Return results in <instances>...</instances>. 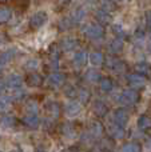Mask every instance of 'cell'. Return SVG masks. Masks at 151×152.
<instances>
[{"label":"cell","instance_id":"obj_1","mask_svg":"<svg viewBox=\"0 0 151 152\" xmlns=\"http://www.w3.org/2000/svg\"><path fill=\"white\" fill-rule=\"evenodd\" d=\"M82 31L84 32V35L88 37V39H94V40L100 39L104 34L103 27L99 26V24H87V26L83 27Z\"/></svg>","mask_w":151,"mask_h":152},{"label":"cell","instance_id":"obj_2","mask_svg":"<svg viewBox=\"0 0 151 152\" xmlns=\"http://www.w3.org/2000/svg\"><path fill=\"white\" fill-rule=\"evenodd\" d=\"M139 100V94L134 89H126L119 97L120 104L123 105H134Z\"/></svg>","mask_w":151,"mask_h":152},{"label":"cell","instance_id":"obj_3","mask_svg":"<svg viewBox=\"0 0 151 152\" xmlns=\"http://www.w3.org/2000/svg\"><path fill=\"white\" fill-rule=\"evenodd\" d=\"M48 20V15L45 11H37L32 15L31 20H29V24H31L32 28H40L43 27Z\"/></svg>","mask_w":151,"mask_h":152},{"label":"cell","instance_id":"obj_4","mask_svg":"<svg viewBox=\"0 0 151 152\" xmlns=\"http://www.w3.org/2000/svg\"><path fill=\"white\" fill-rule=\"evenodd\" d=\"M128 83H130V86L133 87V88L135 89H139V88H143L144 86H146V77H144L142 74H133L128 76Z\"/></svg>","mask_w":151,"mask_h":152},{"label":"cell","instance_id":"obj_5","mask_svg":"<svg viewBox=\"0 0 151 152\" xmlns=\"http://www.w3.org/2000/svg\"><path fill=\"white\" fill-rule=\"evenodd\" d=\"M64 80H66V76L63 74H60V72H54V74H51L48 76L47 83H48V86L54 87V88H58V87H60L62 84L64 83Z\"/></svg>","mask_w":151,"mask_h":152},{"label":"cell","instance_id":"obj_6","mask_svg":"<svg viewBox=\"0 0 151 152\" xmlns=\"http://www.w3.org/2000/svg\"><path fill=\"white\" fill-rule=\"evenodd\" d=\"M114 121L119 126H126L128 121V112L123 108H118L117 111L114 112Z\"/></svg>","mask_w":151,"mask_h":152},{"label":"cell","instance_id":"obj_7","mask_svg":"<svg viewBox=\"0 0 151 152\" xmlns=\"http://www.w3.org/2000/svg\"><path fill=\"white\" fill-rule=\"evenodd\" d=\"M64 111H66L67 116H76V115H79V112L82 111V105L78 102H71L66 105Z\"/></svg>","mask_w":151,"mask_h":152},{"label":"cell","instance_id":"obj_8","mask_svg":"<svg viewBox=\"0 0 151 152\" xmlns=\"http://www.w3.org/2000/svg\"><path fill=\"white\" fill-rule=\"evenodd\" d=\"M92 111L96 116H99V118H104V116L107 115V112H108V108H107V105L104 104L103 102H99L98 100V102L94 103Z\"/></svg>","mask_w":151,"mask_h":152},{"label":"cell","instance_id":"obj_9","mask_svg":"<svg viewBox=\"0 0 151 152\" xmlns=\"http://www.w3.org/2000/svg\"><path fill=\"white\" fill-rule=\"evenodd\" d=\"M21 83H23V77H21L20 75H10L7 79H5V84H7L8 87H11V88H18V87L21 86Z\"/></svg>","mask_w":151,"mask_h":152},{"label":"cell","instance_id":"obj_10","mask_svg":"<svg viewBox=\"0 0 151 152\" xmlns=\"http://www.w3.org/2000/svg\"><path fill=\"white\" fill-rule=\"evenodd\" d=\"M138 128L142 129V131H149V129H151V116L142 115L138 119Z\"/></svg>","mask_w":151,"mask_h":152},{"label":"cell","instance_id":"obj_11","mask_svg":"<svg viewBox=\"0 0 151 152\" xmlns=\"http://www.w3.org/2000/svg\"><path fill=\"white\" fill-rule=\"evenodd\" d=\"M123 47H125V42L120 37H115L111 42V44H110V51L112 53H119L123 51Z\"/></svg>","mask_w":151,"mask_h":152},{"label":"cell","instance_id":"obj_12","mask_svg":"<svg viewBox=\"0 0 151 152\" xmlns=\"http://www.w3.org/2000/svg\"><path fill=\"white\" fill-rule=\"evenodd\" d=\"M16 55V50H8V51H4V52L0 55V67L4 66V64L10 63L11 60L13 59V56Z\"/></svg>","mask_w":151,"mask_h":152},{"label":"cell","instance_id":"obj_13","mask_svg":"<svg viewBox=\"0 0 151 152\" xmlns=\"http://www.w3.org/2000/svg\"><path fill=\"white\" fill-rule=\"evenodd\" d=\"M96 19H98V21L100 24H108L111 21V15L106 10H99L96 12Z\"/></svg>","mask_w":151,"mask_h":152},{"label":"cell","instance_id":"obj_14","mask_svg":"<svg viewBox=\"0 0 151 152\" xmlns=\"http://www.w3.org/2000/svg\"><path fill=\"white\" fill-rule=\"evenodd\" d=\"M90 134L92 137H100L103 135V126L98 121H94L91 124V128H90Z\"/></svg>","mask_w":151,"mask_h":152},{"label":"cell","instance_id":"obj_15","mask_svg":"<svg viewBox=\"0 0 151 152\" xmlns=\"http://www.w3.org/2000/svg\"><path fill=\"white\" fill-rule=\"evenodd\" d=\"M110 132H111V136L114 137V139H123V137H125V135H126L123 127L119 126V124H117V126H112L111 129H110Z\"/></svg>","mask_w":151,"mask_h":152},{"label":"cell","instance_id":"obj_16","mask_svg":"<svg viewBox=\"0 0 151 152\" xmlns=\"http://www.w3.org/2000/svg\"><path fill=\"white\" fill-rule=\"evenodd\" d=\"M26 81H27V84H28V86L36 87V86H40V84H42L43 79H42V76H40L39 74L34 72V74H31V75L28 76V77L26 79Z\"/></svg>","mask_w":151,"mask_h":152},{"label":"cell","instance_id":"obj_17","mask_svg":"<svg viewBox=\"0 0 151 152\" xmlns=\"http://www.w3.org/2000/svg\"><path fill=\"white\" fill-rule=\"evenodd\" d=\"M88 59H90V63L92 64V66H100V64H103V61H104V56H103V53H100V52L90 53Z\"/></svg>","mask_w":151,"mask_h":152},{"label":"cell","instance_id":"obj_18","mask_svg":"<svg viewBox=\"0 0 151 152\" xmlns=\"http://www.w3.org/2000/svg\"><path fill=\"white\" fill-rule=\"evenodd\" d=\"M76 40L72 39V37H66V39L62 40V50L63 51H72L76 47Z\"/></svg>","mask_w":151,"mask_h":152},{"label":"cell","instance_id":"obj_19","mask_svg":"<svg viewBox=\"0 0 151 152\" xmlns=\"http://www.w3.org/2000/svg\"><path fill=\"white\" fill-rule=\"evenodd\" d=\"M23 123L26 124V126H28L29 128H36V127L39 126V119H37L36 115H31V113H29L28 116H26V118L23 119Z\"/></svg>","mask_w":151,"mask_h":152},{"label":"cell","instance_id":"obj_20","mask_svg":"<svg viewBox=\"0 0 151 152\" xmlns=\"http://www.w3.org/2000/svg\"><path fill=\"white\" fill-rule=\"evenodd\" d=\"M86 61H87V53H86L84 51H80V52H78L76 55L74 56V64L76 67L84 66Z\"/></svg>","mask_w":151,"mask_h":152},{"label":"cell","instance_id":"obj_21","mask_svg":"<svg viewBox=\"0 0 151 152\" xmlns=\"http://www.w3.org/2000/svg\"><path fill=\"white\" fill-rule=\"evenodd\" d=\"M86 79H87L90 83H98L100 80V74H99L96 69H88L86 72Z\"/></svg>","mask_w":151,"mask_h":152},{"label":"cell","instance_id":"obj_22","mask_svg":"<svg viewBox=\"0 0 151 152\" xmlns=\"http://www.w3.org/2000/svg\"><path fill=\"white\" fill-rule=\"evenodd\" d=\"M86 18V10L83 7H79L76 8V10L74 11V13H72V20L74 21H82L83 19Z\"/></svg>","mask_w":151,"mask_h":152},{"label":"cell","instance_id":"obj_23","mask_svg":"<svg viewBox=\"0 0 151 152\" xmlns=\"http://www.w3.org/2000/svg\"><path fill=\"white\" fill-rule=\"evenodd\" d=\"M15 119L12 118V116L7 115L4 116V118H1V120H0V124H1V127H4V128H11V127L15 126Z\"/></svg>","mask_w":151,"mask_h":152},{"label":"cell","instance_id":"obj_24","mask_svg":"<svg viewBox=\"0 0 151 152\" xmlns=\"http://www.w3.org/2000/svg\"><path fill=\"white\" fill-rule=\"evenodd\" d=\"M112 87H114V84H112L111 79L106 77V79H102L100 80V89L103 92H110L112 89Z\"/></svg>","mask_w":151,"mask_h":152},{"label":"cell","instance_id":"obj_25","mask_svg":"<svg viewBox=\"0 0 151 152\" xmlns=\"http://www.w3.org/2000/svg\"><path fill=\"white\" fill-rule=\"evenodd\" d=\"M123 152H142V148L138 143H128L123 145Z\"/></svg>","mask_w":151,"mask_h":152},{"label":"cell","instance_id":"obj_26","mask_svg":"<svg viewBox=\"0 0 151 152\" xmlns=\"http://www.w3.org/2000/svg\"><path fill=\"white\" fill-rule=\"evenodd\" d=\"M47 111L52 118H58L59 116V105L56 104V103H50V104L47 105Z\"/></svg>","mask_w":151,"mask_h":152},{"label":"cell","instance_id":"obj_27","mask_svg":"<svg viewBox=\"0 0 151 152\" xmlns=\"http://www.w3.org/2000/svg\"><path fill=\"white\" fill-rule=\"evenodd\" d=\"M135 71L138 72V74H146V72L150 71V66L147 63H143V61H141V63H138L135 66Z\"/></svg>","mask_w":151,"mask_h":152},{"label":"cell","instance_id":"obj_28","mask_svg":"<svg viewBox=\"0 0 151 152\" xmlns=\"http://www.w3.org/2000/svg\"><path fill=\"white\" fill-rule=\"evenodd\" d=\"M37 66H39V61H37L36 59H31V60H28L24 64V68L28 69V71H35V69L37 68Z\"/></svg>","mask_w":151,"mask_h":152},{"label":"cell","instance_id":"obj_29","mask_svg":"<svg viewBox=\"0 0 151 152\" xmlns=\"http://www.w3.org/2000/svg\"><path fill=\"white\" fill-rule=\"evenodd\" d=\"M11 18V12L8 8H0V23H4Z\"/></svg>","mask_w":151,"mask_h":152},{"label":"cell","instance_id":"obj_30","mask_svg":"<svg viewBox=\"0 0 151 152\" xmlns=\"http://www.w3.org/2000/svg\"><path fill=\"white\" fill-rule=\"evenodd\" d=\"M26 111L28 113H31V115H35L37 112V104L35 102H28L26 104Z\"/></svg>","mask_w":151,"mask_h":152},{"label":"cell","instance_id":"obj_31","mask_svg":"<svg viewBox=\"0 0 151 152\" xmlns=\"http://www.w3.org/2000/svg\"><path fill=\"white\" fill-rule=\"evenodd\" d=\"M78 95H79V99L82 103H87L88 100H90V92L87 91V89H80L79 92H78Z\"/></svg>","mask_w":151,"mask_h":152},{"label":"cell","instance_id":"obj_32","mask_svg":"<svg viewBox=\"0 0 151 152\" xmlns=\"http://www.w3.org/2000/svg\"><path fill=\"white\" fill-rule=\"evenodd\" d=\"M63 134L66 135L67 137H74L75 131H74V128H72L71 124H64L63 126Z\"/></svg>","mask_w":151,"mask_h":152},{"label":"cell","instance_id":"obj_33","mask_svg":"<svg viewBox=\"0 0 151 152\" xmlns=\"http://www.w3.org/2000/svg\"><path fill=\"white\" fill-rule=\"evenodd\" d=\"M10 108L8 97H0V111H7Z\"/></svg>","mask_w":151,"mask_h":152},{"label":"cell","instance_id":"obj_34","mask_svg":"<svg viewBox=\"0 0 151 152\" xmlns=\"http://www.w3.org/2000/svg\"><path fill=\"white\" fill-rule=\"evenodd\" d=\"M112 31H114V34L118 35L119 37L125 35V31H123V28H122V26H120V24H114V27H112Z\"/></svg>","mask_w":151,"mask_h":152},{"label":"cell","instance_id":"obj_35","mask_svg":"<svg viewBox=\"0 0 151 152\" xmlns=\"http://www.w3.org/2000/svg\"><path fill=\"white\" fill-rule=\"evenodd\" d=\"M114 71H117V72H125L126 71V64L125 63H122V61H118L117 64L114 66Z\"/></svg>","mask_w":151,"mask_h":152},{"label":"cell","instance_id":"obj_36","mask_svg":"<svg viewBox=\"0 0 151 152\" xmlns=\"http://www.w3.org/2000/svg\"><path fill=\"white\" fill-rule=\"evenodd\" d=\"M64 92H66V96H70V97H74V96H76V94H78V92L75 91V88H74V87H71V86H70V87H67V88H66V91H64Z\"/></svg>","mask_w":151,"mask_h":152},{"label":"cell","instance_id":"obj_37","mask_svg":"<svg viewBox=\"0 0 151 152\" xmlns=\"http://www.w3.org/2000/svg\"><path fill=\"white\" fill-rule=\"evenodd\" d=\"M70 26H71V20H70V19H64V20L60 21V27L63 29H67Z\"/></svg>","mask_w":151,"mask_h":152},{"label":"cell","instance_id":"obj_38","mask_svg":"<svg viewBox=\"0 0 151 152\" xmlns=\"http://www.w3.org/2000/svg\"><path fill=\"white\" fill-rule=\"evenodd\" d=\"M146 23H147V26L151 28V10L146 12Z\"/></svg>","mask_w":151,"mask_h":152},{"label":"cell","instance_id":"obj_39","mask_svg":"<svg viewBox=\"0 0 151 152\" xmlns=\"http://www.w3.org/2000/svg\"><path fill=\"white\" fill-rule=\"evenodd\" d=\"M146 50H147V52H150V53H151V32H150V35H149L147 43H146Z\"/></svg>","mask_w":151,"mask_h":152},{"label":"cell","instance_id":"obj_40","mask_svg":"<svg viewBox=\"0 0 151 152\" xmlns=\"http://www.w3.org/2000/svg\"><path fill=\"white\" fill-rule=\"evenodd\" d=\"M21 96H23V92H21V91H13L12 97H15V99H20Z\"/></svg>","mask_w":151,"mask_h":152},{"label":"cell","instance_id":"obj_41","mask_svg":"<svg viewBox=\"0 0 151 152\" xmlns=\"http://www.w3.org/2000/svg\"><path fill=\"white\" fill-rule=\"evenodd\" d=\"M4 92V83H0V94Z\"/></svg>","mask_w":151,"mask_h":152},{"label":"cell","instance_id":"obj_42","mask_svg":"<svg viewBox=\"0 0 151 152\" xmlns=\"http://www.w3.org/2000/svg\"><path fill=\"white\" fill-rule=\"evenodd\" d=\"M104 1H108V3H112V4H115V3H118L119 0H104Z\"/></svg>","mask_w":151,"mask_h":152},{"label":"cell","instance_id":"obj_43","mask_svg":"<svg viewBox=\"0 0 151 152\" xmlns=\"http://www.w3.org/2000/svg\"><path fill=\"white\" fill-rule=\"evenodd\" d=\"M3 43H4V36L0 35V44H3Z\"/></svg>","mask_w":151,"mask_h":152},{"label":"cell","instance_id":"obj_44","mask_svg":"<svg viewBox=\"0 0 151 152\" xmlns=\"http://www.w3.org/2000/svg\"><path fill=\"white\" fill-rule=\"evenodd\" d=\"M66 152H76V150H72V148H70V150H67Z\"/></svg>","mask_w":151,"mask_h":152},{"label":"cell","instance_id":"obj_45","mask_svg":"<svg viewBox=\"0 0 151 152\" xmlns=\"http://www.w3.org/2000/svg\"><path fill=\"white\" fill-rule=\"evenodd\" d=\"M149 148H150V151H151V140L149 142Z\"/></svg>","mask_w":151,"mask_h":152},{"label":"cell","instance_id":"obj_46","mask_svg":"<svg viewBox=\"0 0 151 152\" xmlns=\"http://www.w3.org/2000/svg\"><path fill=\"white\" fill-rule=\"evenodd\" d=\"M11 152H20V151H19V150H12Z\"/></svg>","mask_w":151,"mask_h":152}]
</instances>
